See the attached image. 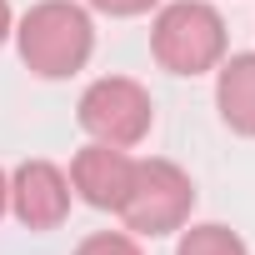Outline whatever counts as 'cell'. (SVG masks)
<instances>
[{
	"instance_id": "obj_1",
	"label": "cell",
	"mask_w": 255,
	"mask_h": 255,
	"mask_svg": "<svg viewBox=\"0 0 255 255\" xmlns=\"http://www.w3.org/2000/svg\"><path fill=\"white\" fill-rule=\"evenodd\" d=\"M15 45H20V60L30 65V75H40V80H70L95 55L90 10L75 5V0H40V5H30L20 15Z\"/></svg>"
},
{
	"instance_id": "obj_2",
	"label": "cell",
	"mask_w": 255,
	"mask_h": 255,
	"mask_svg": "<svg viewBox=\"0 0 255 255\" xmlns=\"http://www.w3.org/2000/svg\"><path fill=\"white\" fill-rule=\"evenodd\" d=\"M225 20L205 0H170L150 20V55L170 75H205L225 60Z\"/></svg>"
},
{
	"instance_id": "obj_3",
	"label": "cell",
	"mask_w": 255,
	"mask_h": 255,
	"mask_svg": "<svg viewBox=\"0 0 255 255\" xmlns=\"http://www.w3.org/2000/svg\"><path fill=\"white\" fill-rule=\"evenodd\" d=\"M195 210V180L175 165V160H135L130 170V190L120 200V220L130 235H175Z\"/></svg>"
},
{
	"instance_id": "obj_4",
	"label": "cell",
	"mask_w": 255,
	"mask_h": 255,
	"mask_svg": "<svg viewBox=\"0 0 255 255\" xmlns=\"http://www.w3.org/2000/svg\"><path fill=\"white\" fill-rule=\"evenodd\" d=\"M80 130L100 145H120V150H135L145 135H150V125H155V100L140 80L130 75H100L80 90Z\"/></svg>"
},
{
	"instance_id": "obj_5",
	"label": "cell",
	"mask_w": 255,
	"mask_h": 255,
	"mask_svg": "<svg viewBox=\"0 0 255 255\" xmlns=\"http://www.w3.org/2000/svg\"><path fill=\"white\" fill-rule=\"evenodd\" d=\"M70 175L50 160H25L15 165L10 175V215L25 225V230H55L65 215H70Z\"/></svg>"
},
{
	"instance_id": "obj_6",
	"label": "cell",
	"mask_w": 255,
	"mask_h": 255,
	"mask_svg": "<svg viewBox=\"0 0 255 255\" xmlns=\"http://www.w3.org/2000/svg\"><path fill=\"white\" fill-rule=\"evenodd\" d=\"M130 170H135V155L130 150L90 140L70 160V190L85 205H95V210H120L125 190H130Z\"/></svg>"
},
{
	"instance_id": "obj_7",
	"label": "cell",
	"mask_w": 255,
	"mask_h": 255,
	"mask_svg": "<svg viewBox=\"0 0 255 255\" xmlns=\"http://www.w3.org/2000/svg\"><path fill=\"white\" fill-rule=\"evenodd\" d=\"M215 110L235 135L255 140V50L225 55L215 65Z\"/></svg>"
},
{
	"instance_id": "obj_8",
	"label": "cell",
	"mask_w": 255,
	"mask_h": 255,
	"mask_svg": "<svg viewBox=\"0 0 255 255\" xmlns=\"http://www.w3.org/2000/svg\"><path fill=\"white\" fill-rule=\"evenodd\" d=\"M175 255H250L245 250V240L230 230V225H215V220H205V225H180V240H175Z\"/></svg>"
},
{
	"instance_id": "obj_9",
	"label": "cell",
	"mask_w": 255,
	"mask_h": 255,
	"mask_svg": "<svg viewBox=\"0 0 255 255\" xmlns=\"http://www.w3.org/2000/svg\"><path fill=\"white\" fill-rule=\"evenodd\" d=\"M75 255H145L130 230H95L75 245Z\"/></svg>"
},
{
	"instance_id": "obj_10",
	"label": "cell",
	"mask_w": 255,
	"mask_h": 255,
	"mask_svg": "<svg viewBox=\"0 0 255 255\" xmlns=\"http://www.w3.org/2000/svg\"><path fill=\"white\" fill-rule=\"evenodd\" d=\"M90 10H100V15H110V20H130V15H150L160 0H85Z\"/></svg>"
},
{
	"instance_id": "obj_11",
	"label": "cell",
	"mask_w": 255,
	"mask_h": 255,
	"mask_svg": "<svg viewBox=\"0 0 255 255\" xmlns=\"http://www.w3.org/2000/svg\"><path fill=\"white\" fill-rule=\"evenodd\" d=\"M10 35H15V10H10V0H0V45Z\"/></svg>"
},
{
	"instance_id": "obj_12",
	"label": "cell",
	"mask_w": 255,
	"mask_h": 255,
	"mask_svg": "<svg viewBox=\"0 0 255 255\" xmlns=\"http://www.w3.org/2000/svg\"><path fill=\"white\" fill-rule=\"evenodd\" d=\"M5 210H10V175L0 170V220H5Z\"/></svg>"
}]
</instances>
